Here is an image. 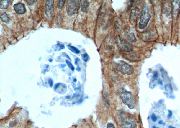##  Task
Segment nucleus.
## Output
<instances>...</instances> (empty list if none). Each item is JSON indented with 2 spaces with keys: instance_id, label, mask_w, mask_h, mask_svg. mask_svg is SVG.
<instances>
[{
  "instance_id": "obj_1",
  "label": "nucleus",
  "mask_w": 180,
  "mask_h": 128,
  "mask_svg": "<svg viewBox=\"0 0 180 128\" xmlns=\"http://www.w3.org/2000/svg\"><path fill=\"white\" fill-rule=\"evenodd\" d=\"M120 116L121 128H137V121L133 115L122 111Z\"/></svg>"
},
{
  "instance_id": "obj_2",
  "label": "nucleus",
  "mask_w": 180,
  "mask_h": 128,
  "mask_svg": "<svg viewBox=\"0 0 180 128\" xmlns=\"http://www.w3.org/2000/svg\"><path fill=\"white\" fill-rule=\"evenodd\" d=\"M118 94L124 104L130 109H133L135 106L134 98L130 92L123 88H120L118 92Z\"/></svg>"
},
{
  "instance_id": "obj_3",
  "label": "nucleus",
  "mask_w": 180,
  "mask_h": 128,
  "mask_svg": "<svg viewBox=\"0 0 180 128\" xmlns=\"http://www.w3.org/2000/svg\"><path fill=\"white\" fill-rule=\"evenodd\" d=\"M151 18V16L150 14L149 7L147 5H144L142 8V11L140 15V20L139 23L138 27L140 30L145 29L148 25Z\"/></svg>"
},
{
  "instance_id": "obj_4",
  "label": "nucleus",
  "mask_w": 180,
  "mask_h": 128,
  "mask_svg": "<svg viewBox=\"0 0 180 128\" xmlns=\"http://www.w3.org/2000/svg\"><path fill=\"white\" fill-rule=\"evenodd\" d=\"M115 67L117 71L122 74L130 75L134 72V68L132 66L122 60L119 61L117 63Z\"/></svg>"
},
{
  "instance_id": "obj_5",
  "label": "nucleus",
  "mask_w": 180,
  "mask_h": 128,
  "mask_svg": "<svg viewBox=\"0 0 180 128\" xmlns=\"http://www.w3.org/2000/svg\"><path fill=\"white\" fill-rule=\"evenodd\" d=\"M116 44L121 52H130L133 50V46L130 43L121 38L120 36L116 37Z\"/></svg>"
},
{
  "instance_id": "obj_6",
  "label": "nucleus",
  "mask_w": 180,
  "mask_h": 128,
  "mask_svg": "<svg viewBox=\"0 0 180 128\" xmlns=\"http://www.w3.org/2000/svg\"><path fill=\"white\" fill-rule=\"evenodd\" d=\"M80 2L79 1H67L66 11L68 16H72L78 13L80 6Z\"/></svg>"
},
{
  "instance_id": "obj_7",
  "label": "nucleus",
  "mask_w": 180,
  "mask_h": 128,
  "mask_svg": "<svg viewBox=\"0 0 180 128\" xmlns=\"http://www.w3.org/2000/svg\"><path fill=\"white\" fill-rule=\"evenodd\" d=\"M140 10L138 7L132 9L130 14V21L133 24H135L138 21V19L140 15Z\"/></svg>"
},
{
  "instance_id": "obj_8",
  "label": "nucleus",
  "mask_w": 180,
  "mask_h": 128,
  "mask_svg": "<svg viewBox=\"0 0 180 128\" xmlns=\"http://www.w3.org/2000/svg\"><path fill=\"white\" fill-rule=\"evenodd\" d=\"M172 14L174 19H176L179 13L180 8V1H172Z\"/></svg>"
},
{
  "instance_id": "obj_9",
  "label": "nucleus",
  "mask_w": 180,
  "mask_h": 128,
  "mask_svg": "<svg viewBox=\"0 0 180 128\" xmlns=\"http://www.w3.org/2000/svg\"><path fill=\"white\" fill-rule=\"evenodd\" d=\"M54 1H47L46 5V14L48 17H51L53 12Z\"/></svg>"
},
{
  "instance_id": "obj_10",
  "label": "nucleus",
  "mask_w": 180,
  "mask_h": 128,
  "mask_svg": "<svg viewBox=\"0 0 180 128\" xmlns=\"http://www.w3.org/2000/svg\"><path fill=\"white\" fill-rule=\"evenodd\" d=\"M14 8L16 13L18 14H24L26 12V8L23 3L19 2L14 6Z\"/></svg>"
},
{
  "instance_id": "obj_11",
  "label": "nucleus",
  "mask_w": 180,
  "mask_h": 128,
  "mask_svg": "<svg viewBox=\"0 0 180 128\" xmlns=\"http://www.w3.org/2000/svg\"><path fill=\"white\" fill-rule=\"evenodd\" d=\"M80 2L82 12L85 13H87L89 9L90 3L87 1H80Z\"/></svg>"
},
{
  "instance_id": "obj_12",
  "label": "nucleus",
  "mask_w": 180,
  "mask_h": 128,
  "mask_svg": "<svg viewBox=\"0 0 180 128\" xmlns=\"http://www.w3.org/2000/svg\"><path fill=\"white\" fill-rule=\"evenodd\" d=\"M11 1L9 0H3L0 1V8L6 9L10 5Z\"/></svg>"
},
{
  "instance_id": "obj_13",
  "label": "nucleus",
  "mask_w": 180,
  "mask_h": 128,
  "mask_svg": "<svg viewBox=\"0 0 180 128\" xmlns=\"http://www.w3.org/2000/svg\"><path fill=\"white\" fill-rule=\"evenodd\" d=\"M127 40L130 42L134 43L137 42V38L133 33H129L127 34Z\"/></svg>"
},
{
  "instance_id": "obj_14",
  "label": "nucleus",
  "mask_w": 180,
  "mask_h": 128,
  "mask_svg": "<svg viewBox=\"0 0 180 128\" xmlns=\"http://www.w3.org/2000/svg\"><path fill=\"white\" fill-rule=\"evenodd\" d=\"M1 20L3 22H5L6 23H9L10 22V19L9 18L7 14L6 13H4L2 14L1 15Z\"/></svg>"
},
{
  "instance_id": "obj_15",
  "label": "nucleus",
  "mask_w": 180,
  "mask_h": 128,
  "mask_svg": "<svg viewBox=\"0 0 180 128\" xmlns=\"http://www.w3.org/2000/svg\"><path fill=\"white\" fill-rule=\"evenodd\" d=\"M67 47L69 50H71V51H72V52H73V53H76V54H79L80 52L78 49H77V48L74 47V46L68 45Z\"/></svg>"
},
{
  "instance_id": "obj_16",
  "label": "nucleus",
  "mask_w": 180,
  "mask_h": 128,
  "mask_svg": "<svg viewBox=\"0 0 180 128\" xmlns=\"http://www.w3.org/2000/svg\"><path fill=\"white\" fill-rule=\"evenodd\" d=\"M65 2H66V1H59V2L58 3V5H57V7L59 9H61L64 6V5H65Z\"/></svg>"
},
{
  "instance_id": "obj_17",
  "label": "nucleus",
  "mask_w": 180,
  "mask_h": 128,
  "mask_svg": "<svg viewBox=\"0 0 180 128\" xmlns=\"http://www.w3.org/2000/svg\"><path fill=\"white\" fill-rule=\"evenodd\" d=\"M82 60H83L84 61L87 62L88 61V60H89V57L87 54L85 53V54H84L82 55Z\"/></svg>"
},
{
  "instance_id": "obj_18",
  "label": "nucleus",
  "mask_w": 180,
  "mask_h": 128,
  "mask_svg": "<svg viewBox=\"0 0 180 128\" xmlns=\"http://www.w3.org/2000/svg\"><path fill=\"white\" fill-rule=\"evenodd\" d=\"M66 62L67 63L68 67L71 69V70H72V71H74V67H73V65H72V63H71L69 61L67 60H66Z\"/></svg>"
},
{
  "instance_id": "obj_19",
  "label": "nucleus",
  "mask_w": 180,
  "mask_h": 128,
  "mask_svg": "<svg viewBox=\"0 0 180 128\" xmlns=\"http://www.w3.org/2000/svg\"><path fill=\"white\" fill-rule=\"evenodd\" d=\"M151 119L152 120L153 122H156L157 120V118L156 116L155 115V114H152L151 115Z\"/></svg>"
},
{
  "instance_id": "obj_20",
  "label": "nucleus",
  "mask_w": 180,
  "mask_h": 128,
  "mask_svg": "<svg viewBox=\"0 0 180 128\" xmlns=\"http://www.w3.org/2000/svg\"><path fill=\"white\" fill-rule=\"evenodd\" d=\"M37 1H26V2L30 6H32L35 3V2H37Z\"/></svg>"
},
{
  "instance_id": "obj_21",
  "label": "nucleus",
  "mask_w": 180,
  "mask_h": 128,
  "mask_svg": "<svg viewBox=\"0 0 180 128\" xmlns=\"http://www.w3.org/2000/svg\"><path fill=\"white\" fill-rule=\"evenodd\" d=\"M107 128H115V127L113 124L109 123L107 124Z\"/></svg>"
},
{
  "instance_id": "obj_22",
  "label": "nucleus",
  "mask_w": 180,
  "mask_h": 128,
  "mask_svg": "<svg viewBox=\"0 0 180 128\" xmlns=\"http://www.w3.org/2000/svg\"><path fill=\"white\" fill-rule=\"evenodd\" d=\"M158 76V74L157 72H156L154 74V78L155 79H157Z\"/></svg>"
},
{
  "instance_id": "obj_23",
  "label": "nucleus",
  "mask_w": 180,
  "mask_h": 128,
  "mask_svg": "<svg viewBox=\"0 0 180 128\" xmlns=\"http://www.w3.org/2000/svg\"><path fill=\"white\" fill-rule=\"evenodd\" d=\"M49 83L50 86H52V85H53V82H52V80L51 79H49Z\"/></svg>"
},
{
  "instance_id": "obj_24",
  "label": "nucleus",
  "mask_w": 180,
  "mask_h": 128,
  "mask_svg": "<svg viewBox=\"0 0 180 128\" xmlns=\"http://www.w3.org/2000/svg\"><path fill=\"white\" fill-rule=\"evenodd\" d=\"M172 116V112L171 111H169L168 117L170 118Z\"/></svg>"
},
{
  "instance_id": "obj_25",
  "label": "nucleus",
  "mask_w": 180,
  "mask_h": 128,
  "mask_svg": "<svg viewBox=\"0 0 180 128\" xmlns=\"http://www.w3.org/2000/svg\"><path fill=\"white\" fill-rule=\"evenodd\" d=\"M158 123H159V124H163V122L162 121H159L158 122Z\"/></svg>"
},
{
  "instance_id": "obj_26",
  "label": "nucleus",
  "mask_w": 180,
  "mask_h": 128,
  "mask_svg": "<svg viewBox=\"0 0 180 128\" xmlns=\"http://www.w3.org/2000/svg\"><path fill=\"white\" fill-rule=\"evenodd\" d=\"M168 128H175L173 126H169Z\"/></svg>"
}]
</instances>
